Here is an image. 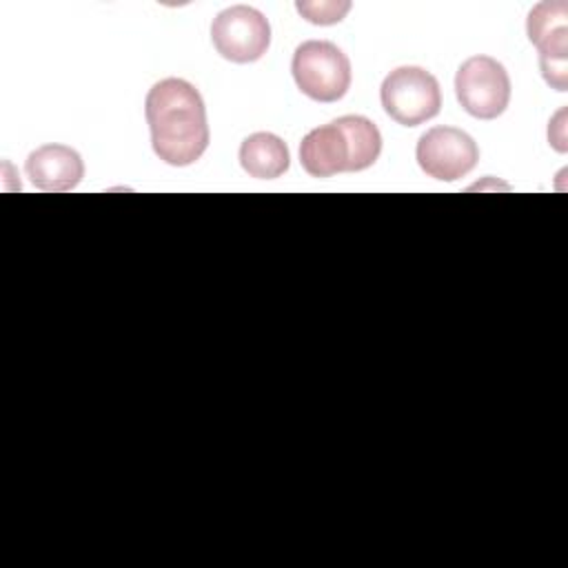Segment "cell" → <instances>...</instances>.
<instances>
[{"instance_id":"7a4b0ae2","label":"cell","mask_w":568,"mask_h":568,"mask_svg":"<svg viewBox=\"0 0 568 568\" xmlns=\"http://www.w3.org/2000/svg\"><path fill=\"white\" fill-rule=\"evenodd\" d=\"M382 153V133L364 115H342L308 131L300 142V162L313 178L364 171Z\"/></svg>"},{"instance_id":"52a82bcc","label":"cell","mask_w":568,"mask_h":568,"mask_svg":"<svg viewBox=\"0 0 568 568\" xmlns=\"http://www.w3.org/2000/svg\"><path fill=\"white\" fill-rule=\"evenodd\" d=\"M215 51L235 64L260 60L271 44V24L262 11L248 4H233L211 22Z\"/></svg>"},{"instance_id":"3957f363","label":"cell","mask_w":568,"mask_h":568,"mask_svg":"<svg viewBox=\"0 0 568 568\" xmlns=\"http://www.w3.org/2000/svg\"><path fill=\"white\" fill-rule=\"evenodd\" d=\"M291 73L297 89L315 102H337L351 87V60L328 40L302 42L291 62Z\"/></svg>"},{"instance_id":"8fae6325","label":"cell","mask_w":568,"mask_h":568,"mask_svg":"<svg viewBox=\"0 0 568 568\" xmlns=\"http://www.w3.org/2000/svg\"><path fill=\"white\" fill-rule=\"evenodd\" d=\"M295 9L302 13L304 20L313 24H337L351 9V2H297Z\"/></svg>"},{"instance_id":"9c48e42d","label":"cell","mask_w":568,"mask_h":568,"mask_svg":"<svg viewBox=\"0 0 568 568\" xmlns=\"http://www.w3.org/2000/svg\"><path fill=\"white\" fill-rule=\"evenodd\" d=\"M24 171L36 189L64 193L75 189L84 178V162L75 149L51 142L29 153Z\"/></svg>"},{"instance_id":"ba28073f","label":"cell","mask_w":568,"mask_h":568,"mask_svg":"<svg viewBox=\"0 0 568 568\" xmlns=\"http://www.w3.org/2000/svg\"><path fill=\"white\" fill-rule=\"evenodd\" d=\"M415 158L428 178L455 182L475 169L479 149L462 129L433 126L419 135Z\"/></svg>"},{"instance_id":"5b68a950","label":"cell","mask_w":568,"mask_h":568,"mask_svg":"<svg viewBox=\"0 0 568 568\" xmlns=\"http://www.w3.org/2000/svg\"><path fill=\"white\" fill-rule=\"evenodd\" d=\"M455 95L468 115L495 120L510 102L508 71L490 55H470L455 73Z\"/></svg>"},{"instance_id":"277c9868","label":"cell","mask_w":568,"mask_h":568,"mask_svg":"<svg viewBox=\"0 0 568 568\" xmlns=\"http://www.w3.org/2000/svg\"><path fill=\"white\" fill-rule=\"evenodd\" d=\"M379 100L384 111L404 126H419L433 120L442 109V91L437 78L413 64L393 69L382 87Z\"/></svg>"},{"instance_id":"8992f818","label":"cell","mask_w":568,"mask_h":568,"mask_svg":"<svg viewBox=\"0 0 568 568\" xmlns=\"http://www.w3.org/2000/svg\"><path fill=\"white\" fill-rule=\"evenodd\" d=\"M528 40L539 51V69L555 91L568 89V4L546 0L530 9L526 20Z\"/></svg>"},{"instance_id":"30bf717a","label":"cell","mask_w":568,"mask_h":568,"mask_svg":"<svg viewBox=\"0 0 568 568\" xmlns=\"http://www.w3.org/2000/svg\"><path fill=\"white\" fill-rule=\"evenodd\" d=\"M240 164L251 178L275 180L288 171L291 153L280 135L257 131L240 144Z\"/></svg>"},{"instance_id":"6da1fadb","label":"cell","mask_w":568,"mask_h":568,"mask_svg":"<svg viewBox=\"0 0 568 568\" xmlns=\"http://www.w3.org/2000/svg\"><path fill=\"white\" fill-rule=\"evenodd\" d=\"M155 155L171 166H189L202 158L211 131L200 91L182 78L155 82L144 102Z\"/></svg>"}]
</instances>
